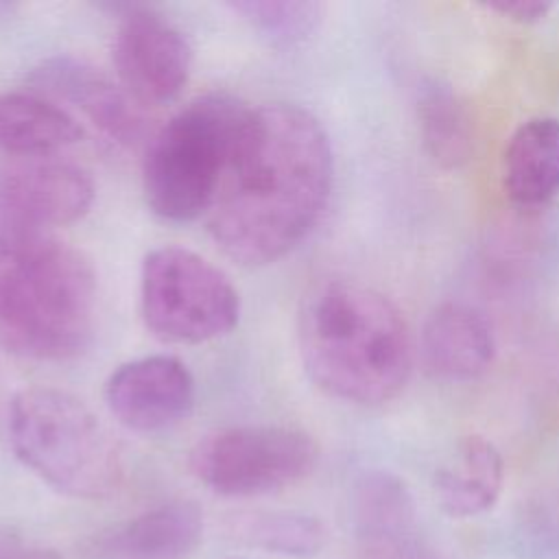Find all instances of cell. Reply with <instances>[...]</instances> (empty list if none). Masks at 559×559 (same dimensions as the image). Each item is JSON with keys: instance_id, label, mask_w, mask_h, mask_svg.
I'll list each match as a JSON object with an SVG mask.
<instances>
[{"instance_id": "cell-8", "label": "cell", "mask_w": 559, "mask_h": 559, "mask_svg": "<svg viewBox=\"0 0 559 559\" xmlns=\"http://www.w3.org/2000/svg\"><path fill=\"white\" fill-rule=\"evenodd\" d=\"M111 55L120 85L140 105L175 100L192 68L188 37L146 7H124Z\"/></svg>"}, {"instance_id": "cell-7", "label": "cell", "mask_w": 559, "mask_h": 559, "mask_svg": "<svg viewBox=\"0 0 559 559\" xmlns=\"http://www.w3.org/2000/svg\"><path fill=\"white\" fill-rule=\"evenodd\" d=\"M319 459L314 439L286 426H231L190 452L192 474L221 496H260L306 478Z\"/></svg>"}, {"instance_id": "cell-2", "label": "cell", "mask_w": 559, "mask_h": 559, "mask_svg": "<svg viewBox=\"0 0 559 559\" xmlns=\"http://www.w3.org/2000/svg\"><path fill=\"white\" fill-rule=\"evenodd\" d=\"M299 356L310 380L328 395L380 406L402 393L413 369V338L400 308L380 290L328 280L299 310Z\"/></svg>"}, {"instance_id": "cell-6", "label": "cell", "mask_w": 559, "mask_h": 559, "mask_svg": "<svg viewBox=\"0 0 559 559\" xmlns=\"http://www.w3.org/2000/svg\"><path fill=\"white\" fill-rule=\"evenodd\" d=\"M146 330L164 343H205L229 334L240 299L229 277L199 253L164 245L146 253L140 273Z\"/></svg>"}, {"instance_id": "cell-13", "label": "cell", "mask_w": 559, "mask_h": 559, "mask_svg": "<svg viewBox=\"0 0 559 559\" xmlns=\"http://www.w3.org/2000/svg\"><path fill=\"white\" fill-rule=\"evenodd\" d=\"M203 513L190 500H170L98 535L94 559H186L201 542Z\"/></svg>"}, {"instance_id": "cell-23", "label": "cell", "mask_w": 559, "mask_h": 559, "mask_svg": "<svg viewBox=\"0 0 559 559\" xmlns=\"http://www.w3.org/2000/svg\"><path fill=\"white\" fill-rule=\"evenodd\" d=\"M4 9H9L4 2H0V11H4Z\"/></svg>"}, {"instance_id": "cell-22", "label": "cell", "mask_w": 559, "mask_h": 559, "mask_svg": "<svg viewBox=\"0 0 559 559\" xmlns=\"http://www.w3.org/2000/svg\"><path fill=\"white\" fill-rule=\"evenodd\" d=\"M485 7L489 11L500 13L502 17L513 20V22L535 24L550 13L552 2H548V0H489V2H485Z\"/></svg>"}, {"instance_id": "cell-16", "label": "cell", "mask_w": 559, "mask_h": 559, "mask_svg": "<svg viewBox=\"0 0 559 559\" xmlns=\"http://www.w3.org/2000/svg\"><path fill=\"white\" fill-rule=\"evenodd\" d=\"M76 120L39 94H0V151L9 157L55 155L81 138Z\"/></svg>"}, {"instance_id": "cell-18", "label": "cell", "mask_w": 559, "mask_h": 559, "mask_svg": "<svg viewBox=\"0 0 559 559\" xmlns=\"http://www.w3.org/2000/svg\"><path fill=\"white\" fill-rule=\"evenodd\" d=\"M275 48L304 46L321 26L323 4L314 0H240L229 4Z\"/></svg>"}, {"instance_id": "cell-5", "label": "cell", "mask_w": 559, "mask_h": 559, "mask_svg": "<svg viewBox=\"0 0 559 559\" xmlns=\"http://www.w3.org/2000/svg\"><path fill=\"white\" fill-rule=\"evenodd\" d=\"M9 439L15 456L66 496L107 498L124 478L120 448L107 428L66 391H20L9 408Z\"/></svg>"}, {"instance_id": "cell-9", "label": "cell", "mask_w": 559, "mask_h": 559, "mask_svg": "<svg viewBox=\"0 0 559 559\" xmlns=\"http://www.w3.org/2000/svg\"><path fill=\"white\" fill-rule=\"evenodd\" d=\"M94 203V181L55 155L0 159V218L48 229L79 221Z\"/></svg>"}, {"instance_id": "cell-15", "label": "cell", "mask_w": 559, "mask_h": 559, "mask_svg": "<svg viewBox=\"0 0 559 559\" xmlns=\"http://www.w3.org/2000/svg\"><path fill=\"white\" fill-rule=\"evenodd\" d=\"M502 186L522 207H537L559 194V118L535 116L509 138L502 155Z\"/></svg>"}, {"instance_id": "cell-12", "label": "cell", "mask_w": 559, "mask_h": 559, "mask_svg": "<svg viewBox=\"0 0 559 559\" xmlns=\"http://www.w3.org/2000/svg\"><path fill=\"white\" fill-rule=\"evenodd\" d=\"M496 354L493 328L483 310L465 301H443L430 310L419 332L424 371L443 382L480 378Z\"/></svg>"}, {"instance_id": "cell-19", "label": "cell", "mask_w": 559, "mask_h": 559, "mask_svg": "<svg viewBox=\"0 0 559 559\" xmlns=\"http://www.w3.org/2000/svg\"><path fill=\"white\" fill-rule=\"evenodd\" d=\"M236 535L249 546L286 557H312L328 542L321 520L288 511L247 515L236 524Z\"/></svg>"}, {"instance_id": "cell-1", "label": "cell", "mask_w": 559, "mask_h": 559, "mask_svg": "<svg viewBox=\"0 0 559 559\" xmlns=\"http://www.w3.org/2000/svg\"><path fill=\"white\" fill-rule=\"evenodd\" d=\"M332 175L330 138L308 109H251L207 214L212 238L245 266L280 260L321 218Z\"/></svg>"}, {"instance_id": "cell-11", "label": "cell", "mask_w": 559, "mask_h": 559, "mask_svg": "<svg viewBox=\"0 0 559 559\" xmlns=\"http://www.w3.org/2000/svg\"><path fill=\"white\" fill-rule=\"evenodd\" d=\"M28 83L79 107L105 135L120 144H135L146 131L142 105L83 59L50 57L31 70Z\"/></svg>"}, {"instance_id": "cell-4", "label": "cell", "mask_w": 559, "mask_h": 559, "mask_svg": "<svg viewBox=\"0 0 559 559\" xmlns=\"http://www.w3.org/2000/svg\"><path fill=\"white\" fill-rule=\"evenodd\" d=\"M249 111L229 94H205L151 138L142 188L153 214L170 223L210 214Z\"/></svg>"}, {"instance_id": "cell-20", "label": "cell", "mask_w": 559, "mask_h": 559, "mask_svg": "<svg viewBox=\"0 0 559 559\" xmlns=\"http://www.w3.org/2000/svg\"><path fill=\"white\" fill-rule=\"evenodd\" d=\"M362 559H445L417 528V520L356 533Z\"/></svg>"}, {"instance_id": "cell-3", "label": "cell", "mask_w": 559, "mask_h": 559, "mask_svg": "<svg viewBox=\"0 0 559 559\" xmlns=\"http://www.w3.org/2000/svg\"><path fill=\"white\" fill-rule=\"evenodd\" d=\"M96 275L48 229L0 218V345L22 358L63 360L90 341Z\"/></svg>"}, {"instance_id": "cell-14", "label": "cell", "mask_w": 559, "mask_h": 559, "mask_svg": "<svg viewBox=\"0 0 559 559\" xmlns=\"http://www.w3.org/2000/svg\"><path fill=\"white\" fill-rule=\"evenodd\" d=\"M504 485L500 450L483 435L463 437L435 472V493L452 518H474L489 511Z\"/></svg>"}, {"instance_id": "cell-10", "label": "cell", "mask_w": 559, "mask_h": 559, "mask_svg": "<svg viewBox=\"0 0 559 559\" xmlns=\"http://www.w3.org/2000/svg\"><path fill=\"white\" fill-rule=\"evenodd\" d=\"M111 415L135 432H162L183 421L194 406V378L166 354L120 365L105 382Z\"/></svg>"}, {"instance_id": "cell-21", "label": "cell", "mask_w": 559, "mask_h": 559, "mask_svg": "<svg viewBox=\"0 0 559 559\" xmlns=\"http://www.w3.org/2000/svg\"><path fill=\"white\" fill-rule=\"evenodd\" d=\"M0 559H59V555L17 528L0 526Z\"/></svg>"}, {"instance_id": "cell-17", "label": "cell", "mask_w": 559, "mask_h": 559, "mask_svg": "<svg viewBox=\"0 0 559 559\" xmlns=\"http://www.w3.org/2000/svg\"><path fill=\"white\" fill-rule=\"evenodd\" d=\"M419 138L428 157L445 168L465 166L474 153V122L461 94L441 79H424L415 92Z\"/></svg>"}]
</instances>
